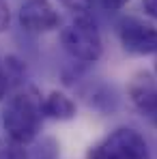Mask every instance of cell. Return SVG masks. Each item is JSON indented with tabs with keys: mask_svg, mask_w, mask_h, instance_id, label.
<instances>
[{
	"mask_svg": "<svg viewBox=\"0 0 157 159\" xmlns=\"http://www.w3.org/2000/svg\"><path fill=\"white\" fill-rule=\"evenodd\" d=\"M60 43H62L65 52L80 62H95V60H99V56L104 52L99 28L88 13L76 15L60 30Z\"/></svg>",
	"mask_w": 157,
	"mask_h": 159,
	"instance_id": "2",
	"label": "cell"
},
{
	"mask_svg": "<svg viewBox=\"0 0 157 159\" xmlns=\"http://www.w3.org/2000/svg\"><path fill=\"white\" fill-rule=\"evenodd\" d=\"M11 26V11H9V2L0 0V32H7Z\"/></svg>",
	"mask_w": 157,
	"mask_h": 159,
	"instance_id": "10",
	"label": "cell"
},
{
	"mask_svg": "<svg viewBox=\"0 0 157 159\" xmlns=\"http://www.w3.org/2000/svg\"><path fill=\"white\" fill-rule=\"evenodd\" d=\"M118 39L123 50L136 56L157 54V28L138 17H123L118 22Z\"/></svg>",
	"mask_w": 157,
	"mask_h": 159,
	"instance_id": "4",
	"label": "cell"
},
{
	"mask_svg": "<svg viewBox=\"0 0 157 159\" xmlns=\"http://www.w3.org/2000/svg\"><path fill=\"white\" fill-rule=\"evenodd\" d=\"M127 97L133 110L153 127H157V80L149 73H138L127 88Z\"/></svg>",
	"mask_w": 157,
	"mask_h": 159,
	"instance_id": "5",
	"label": "cell"
},
{
	"mask_svg": "<svg viewBox=\"0 0 157 159\" xmlns=\"http://www.w3.org/2000/svg\"><path fill=\"white\" fill-rule=\"evenodd\" d=\"M76 101L60 90H52L41 99V114L54 120H71L76 116Z\"/></svg>",
	"mask_w": 157,
	"mask_h": 159,
	"instance_id": "7",
	"label": "cell"
},
{
	"mask_svg": "<svg viewBox=\"0 0 157 159\" xmlns=\"http://www.w3.org/2000/svg\"><path fill=\"white\" fill-rule=\"evenodd\" d=\"M127 2H129V0H101L105 11H121Z\"/></svg>",
	"mask_w": 157,
	"mask_h": 159,
	"instance_id": "12",
	"label": "cell"
},
{
	"mask_svg": "<svg viewBox=\"0 0 157 159\" xmlns=\"http://www.w3.org/2000/svg\"><path fill=\"white\" fill-rule=\"evenodd\" d=\"M88 159H151V151L140 131L118 127L88 151Z\"/></svg>",
	"mask_w": 157,
	"mask_h": 159,
	"instance_id": "3",
	"label": "cell"
},
{
	"mask_svg": "<svg viewBox=\"0 0 157 159\" xmlns=\"http://www.w3.org/2000/svg\"><path fill=\"white\" fill-rule=\"evenodd\" d=\"M142 9L149 17L157 20V0H142Z\"/></svg>",
	"mask_w": 157,
	"mask_h": 159,
	"instance_id": "13",
	"label": "cell"
},
{
	"mask_svg": "<svg viewBox=\"0 0 157 159\" xmlns=\"http://www.w3.org/2000/svg\"><path fill=\"white\" fill-rule=\"evenodd\" d=\"M65 9H69L71 13L76 15H82V13H88L93 9V2L95 0H58Z\"/></svg>",
	"mask_w": 157,
	"mask_h": 159,
	"instance_id": "9",
	"label": "cell"
},
{
	"mask_svg": "<svg viewBox=\"0 0 157 159\" xmlns=\"http://www.w3.org/2000/svg\"><path fill=\"white\" fill-rule=\"evenodd\" d=\"M0 159H28V153L24 144H20L11 138H2L0 140Z\"/></svg>",
	"mask_w": 157,
	"mask_h": 159,
	"instance_id": "8",
	"label": "cell"
},
{
	"mask_svg": "<svg viewBox=\"0 0 157 159\" xmlns=\"http://www.w3.org/2000/svg\"><path fill=\"white\" fill-rule=\"evenodd\" d=\"M20 26L28 32H50L60 24L58 11L50 0H26L17 13Z\"/></svg>",
	"mask_w": 157,
	"mask_h": 159,
	"instance_id": "6",
	"label": "cell"
},
{
	"mask_svg": "<svg viewBox=\"0 0 157 159\" xmlns=\"http://www.w3.org/2000/svg\"><path fill=\"white\" fill-rule=\"evenodd\" d=\"M41 118V97L35 90H22L13 95L2 110V125L7 138L20 144H28L37 138Z\"/></svg>",
	"mask_w": 157,
	"mask_h": 159,
	"instance_id": "1",
	"label": "cell"
},
{
	"mask_svg": "<svg viewBox=\"0 0 157 159\" xmlns=\"http://www.w3.org/2000/svg\"><path fill=\"white\" fill-rule=\"evenodd\" d=\"M9 88H11V80H9V73H7V67L0 62V101L7 97Z\"/></svg>",
	"mask_w": 157,
	"mask_h": 159,
	"instance_id": "11",
	"label": "cell"
},
{
	"mask_svg": "<svg viewBox=\"0 0 157 159\" xmlns=\"http://www.w3.org/2000/svg\"><path fill=\"white\" fill-rule=\"evenodd\" d=\"M155 73H157V60H155Z\"/></svg>",
	"mask_w": 157,
	"mask_h": 159,
	"instance_id": "14",
	"label": "cell"
}]
</instances>
